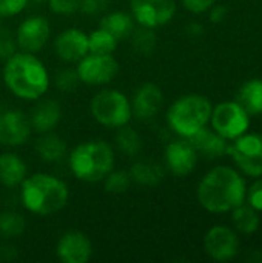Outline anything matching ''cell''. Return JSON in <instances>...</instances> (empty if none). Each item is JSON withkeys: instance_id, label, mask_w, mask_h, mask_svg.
Wrapping results in <instances>:
<instances>
[{"instance_id": "1", "label": "cell", "mask_w": 262, "mask_h": 263, "mask_svg": "<svg viewBox=\"0 0 262 263\" xmlns=\"http://www.w3.org/2000/svg\"><path fill=\"white\" fill-rule=\"evenodd\" d=\"M3 82L8 91L20 100L37 102L51 85L45 63L31 52L17 51L5 60Z\"/></svg>"}, {"instance_id": "2", "label": "cell", "mask_w": 262, "mask_h": 263, "mask_svg": "<svg viewBox=\"0 0 262 263\" xmlns=\"http://www.w3.org/2000/svg\"><path fill=\"white\" fill-rule=\"evenodd\" d=\"M20 200L28 213L48 217L68 205L69 190L62 179L49 173H36L26 176L20 183Z\"/></svg>"}, {"instance_id": "3", "label": "cell", "mask_w": 262, "mask_h": 263, "mask_svg": "<svg viewBox=\"0 0 262 263\" xmlns=\"http://www.w3.org/2000/svg\"><path fill=\"white\" fill-rule=\"evenodd\" d=\"M246 183L241 176L227 166L213 168L198 186V200L210 213H225L242 205Z\"/></svg>"}, {"instance_id": "4", "label": "cell", "mask_w": 262, "mask_h": 263, "mask_svg": "<svg viewBox=\"0 0 262 263\" xmlns=\"http://www.w3.org/2000/svg\"><path fill=\"white\" fill-rule=\"evenodd\" d=\"M114 149L105 140H86L76 145L68 154L71 174L85 183H97L114 170Z\"/></svg>"}, {"instance_id": "5", "label": "cell", "mask_w": 262, "mask_h": 263, "mask_svg": "<svg viewBox=\"0 0 262 263\" xmlns=\"http://www.w3.org/2000/svg\"><path fill=\"white\" fill-rule=\"evenodd\" d=\"M212 116V105L210 100L202 96H184L171 103L167 112L168 126L179 134L181 137L187 139L193 136L196 131L204 128Z\"/></svg>"}, {"instance_id": "6", "label": "cell", "mask_w": 262, "mask_h": 263, "mask_svg": "<svg viewBox=\"0 0 262 263\" xmlns=\"http://www.w3.org/2000/svg\"><path fill=\"white\" fill-rule=\"evenodd\" d=\"M90 112L99 125L111 129L125 126L133 119L130 97L114 88L96 92L90 102Z\"/></svg>"}, {"instance_id": "7", "label": "cell", "mask_w": 262, "mask_h": 263, "mask_svg": "<svg viewBox=\"0 0 262 263\" xmlns=\"http://www.w3.org/2000/svg\"><path fill=\"white\" fill-rule=\"evenodd\" d=\"M80 83L88 86L108 85L119 72V62L113 54L88 52L77 62L76 66Z\"/></svg>"}, {"instance_id": "8", "label": "cell", "mask_w": 262, "mask_h": 263, "mask_svg": "<svg viewBox=\"0 0 262 263\" xmlns=\"http://www.w3.org/2000/svg\"><path fill=\"white\" fill-rule=\"evenodd\" d=\"M130 12L139 26L156 29L176 14V0H130Z\"/></svg>"}, {"instance_id": "9", "label": "cell", "mask_w": 262, "mask_h": 263, "mask_svg": "<svg viewBox=\"0 0 262 263\" xmlns=\"http://www.w3.org/2000/svg\"><path fill=\"white\" fill-rule=\"evenodd\" d=\"M14 37L20 51L36 54L48 43L51 37V25L43 15H29L17 26Z\"/></svg>"}, {"instance_id": "10", "label": "cell", "mask_w": 262, "mask_h": 263, "mask_svg": "<svg viewBox=\"0 0 262 263\" xmlns=\"http://www.w3.org/2000/svg\"><path fill=\"white\" fill-rule=\"evenodd\" d=\"M210 117L215 131L224 139H236L249 128V114L238 103H221Z\"/></svg>"}, {"instance_id": "11", "label": "cell", "mask_w": 262, "mask_h": 263, "mask_svg": "<svg viewBox=\"0 0 262 263\" xmlns=\"http://www.w3.org/2000/svg\"><path fill=\"white\" fill-rule=\"evenodd\" d=\"M238 166L249 176H262V137L250 134L239 136L233 146L227 148Z\"/></svg>"}, {"instance_id": "12", "label": "cell", "mask_w": 262, "mask_h": 263, "mask_svg": "<svg viewBox=\"0 0 262 263\" xmlns=\"http://www.w3.org/2000/svg\"><path fill=\"white\" fill-rule=\"evenodd\" d=\"M29 117L20 109H5L0 112V145L22 146L31 137Z\"/></svg>"}, {"instance_id": "13", "label": "cell", "mask_w": 262, "mask_h": 263, "mask_svg": "<svg viewBox=\"0 0 262 263\" xmlns=\"http://www.w3.org/2000/svg\"><path fill=\"white\" fill-rule=\"evenodd\" d=\"M56 256L62 263H86L93 257V243L82 231H68L57 240Z\"/></svg>"}, {"instance_id": "14", "label": "cell", "mask_w": 262, "mask_h": 263, "mask_svg": "<svg viewBox=\"0 0 262 263\" xmlns=\"http://www.w3.org/2000/svg\"><path fill=\"white\" fill-rule=\"evenodd\" d=\"M131 100V111L133 117L137 120L147 122L154 119L164 105V94L162 89L151 82L142 83L136 91Z\"/></svg>"}, {"instance_id": "15", "label": "cell", "mask_w": 262, "mask_h": 263, "mask_svg": "<svg viewBox=\"0 0 262 263\" xmlns=\"http://www.w3.org/2000/svg\"><path fill=\"white\" fill-rule=\"evenodd\" d=\"M54 52L62 62L77 63L90 52L88 34L79 28H68L62 31L54 39Z\"/></svg>"}, {"instance_id": "16", "label": "cell", "mask_w": 262, "mask_h": 263, "mask_svg": "<svg viewBox=\"0 0 262 263\" xmlns=\"http://www.w3.org/2000/svg\"><path fill=\"white\" fill-rule=\"evenodd\" d=\"M198 162V151L187 140L170 142L165 148V165L174 176L190 174Z\"/></svg>"}, {"instance_id": "17", "label": "cell", "mask_w": 262, "mask_h": 263, "mask_svg": "<svg viewBox=\"0 0 262 263\" xmlns=\"http://www.w3.org/2000/svg\"><path fill=\"white\" fill-rule=\"evenodd\" d=\"M238 245L239 243L236 234L225 227L212 228L204 239V247L207 254L218 262H225L233 259L238 253Z\"/></svg>"}, {"instance_id": "18", "label": "cell", "mask_w": 262, "mask_h": 263, "mask_svg": "<svg viewBox=\"0 0 262 263\" xmlns=\"http://www.w3.org/2000/svg\"><path fill=\"white\" fill-rule=\"evenodd\" d=\"M28 117L34 133H51L62 120V106L56 99H39Z\"/></svg>"}, {"instance_id": "19", "label": "cell", "mask_w": 262, "mask_h": 263, "mask_svg": "<svg viewBox=\"0 0 262 263\" xmlns=\"http://www.w3.org/2000/svg\"><path fill=\"white\" fill-rule=\"evenodd\" d=\"M28 176V168L23 159L14 153L0 154V185L5 188H15Z\"/></svg>"}, {"instance_id": "20", "label": "cell", "mask_w": 262, "mask_h": 263, "mask_svg": "<svg viewBox=\"0 0 262 263\" xmlns=\"http://www.w3.org/2000/svg\"><path fill=\"white\" fill-rule=\"evenodd\" d=\"M187 140L195 146L198 153H202L207 157H221L227 153V143L222 136L208 131L205 126L196 131L193 136L187 137Z\"/></svg>"}, {"instance_id": "21", "label": "cell", "mask_w": 262, "mask_h": 263, "mask_svg": "<svg viewBox=\"0 0 262 263\" xmlns=\"http://www.w3.org/2000/svg\"><path fill=\"white\" fill-rule=\"evenodd\" d=\"M128 174L131 177V182L141 186H158L164 180V168L161 166V163L150 159L134 162Z\"/></svg>"}, {"instance_id": "22", "label": "cell", "mask_w": 262, "mask_h": 263, "mask_svg": "<svg viewBox=\"0 0 262 263\" xmlns=\"http://www.w3.org/2000/svg\"><path fill=\"white\" fill-rule=\"evenodd\" d=\"M34 149L36 154L40 157V160H43L45 163H56L65 157L66 143L63 142L62 137H59L51 131V133L40 134V137L34 143Z\"/></svg>"}, {"instance_id": "23", "label": "cell", "mask_w": 262, "mask_h": 263, "mask_svg": "<svg viewBox=\"0 0 262 263\" xmlns=\"http://www.w3.org/2000/svg\"><path fill=\"white\" fill-rule=\"evenodd\" d=\"M100 28L107 29L110 34H113L119 42L124 39H130L131 32L136 28V22L131 15V12L125 11H113L105 14L100 18Z\"/></svg>"}, {"instance_id": "24", "label": "cell", "mask_w": 262, "mask_h": 263, "mask_svg": "<svg viewBox=\"0 0 262 263\" xmlns=\"http://www.w3.org/2000/svg\"><path fill=\"white\" fill-rule=\"evenodd\" d=\"M247 114L256 116L262 112V82L261 80H250L247 82L238 94L236 102Z\"/></svg>"}, {"instance_id": "25", "label": "cell", "mask_w": 262, "mask_h": 263, "mask_svg": "<svg viewBox=\"0 0 262 263\" xmlns=\"http://www.w3.org/2000/svg\"><path fill=\"white\" fill-rule=\"evenodd\" d=\"M114 143H116V148L128 156V157H134L139 154L141 148H142V139H141V134L128 125L125 126H120L117 128L116 131V137H114Z\"/></svg>"}, {"instance_id": "26", "label": "cell", "mask_w": 262, "mask_h": 263, "mask_svg": "<svg viewBox=\"0 0 262 263\" xmlns=\"http://www.w3.org/2000/svg\"><path fill=\"white\" fill-rule=\"evenodd\" d=\"M131 48L139 55H151L156 49V34L154 29L145 28V26H136L134 31L130 35Z\"/></svg>"}, {"instance_id": "27", "label": "cell", "mask_w": 262, "mask_h": 263, "mask_svg": "<svg viewBox=\"0 0 262 263\" xmlns=\"http://www.w3.org/2000/svg\"><path fill=\"white\" fill-rule=\"evenodd\" d=\"M26 230V220L20 213L6 210L0 213V237L15 239Z\"/></svg>"}, {"instance_id": "28", "label": "cell", "mask_w": 262, "mask_h": 263, "mask_svg": "<svg viewBox=\"0 0 262 263\" xmlns=\"http://www.w3.org/2000/svg\"><path fill=\"white\" fill-rule=\"evenodd\" d=\"M119 40L103 28H97L88 34V49L94 54H113L117 49Z\"/></svg>"}, {"instance_id": "29", "label": "cell", "mask_w": 262, "mask_h": 263, "mask_svg": "<svg viewBox=\"0 0 262 263\" xmlns=\"http://www.w3.org/2000/svg\"><path fill=\"white\" fill-rule=\"evenodd\" d=\"M102 182H103L105 191L108 194H114V196L125 194L133 185L128 171H124V170H111Z\"/></svg>"}, {"instance_id": "30", "label": "cell", "mask_w": 262, "mask_h": 263, "mask_svg": "<svg viewBox=\"0 0 262 263\" xmlns=\"http://www.w3.org/2000/svg\"><path fill=\"white\" fill-rule=\"evenodd\" d=\"M233 222L236 228L246 234L255 233L259 227V217L252 206H236L233 213Z\"/></svg>"}, {"instance_id": "31", "label": "cell", "mask_w": 262, "mask_h": 263, "mask_svg": "<svg viewBox=\"0 0 262 263\" xmlns=\"http://www.w3.org/2000/svg\"><path fill=\"white\" fill-rule=\"evenodd\" d=\"M79 83L80 80L77 77L76 69H62L54 77V85L62 92H73L79 86Z\"/></svg>"}, {"instance_id": "32", "label": "cell", "mask_w": 262, "mask_h": 263, "mask_svg": "<svg viewBox=\"0 0 262 263\" xmlns=\"http://www.w3.org/2000/svg\"><path fill=\"white\" fill-rule=\"evenodd\" d=\"M46 3L56 15H73L79 11V0H48Z\"/></svg>"}, {"instance_id": "33", "label": "cell", "mask_w": 262, "mask_h": 263, "mask_svg": "<svg viewBox=\"0 0 262 263\" xmlns=\"http://www.w3.org/2000/svg\"><path fill=\"white\" fill-rule=\"evenodd\" d=\"M17 43H15V37L9 32L2 29L0 31V59L6 60L9 59L12 54L17 52Z\"/></svg>"}, {"instance_id": "34", "label": "cell", "mask_w": 262, "mask_h": 263, "mask_svg": "<svg viewBox=\"0 0 262 263\" xmlns=\"http://www.w3.org/2000/svg\"><path fill=\"white\" fill-rule=\"evenodd\" d=\"M29 0H0V17H14L25 11Z\"/></svg>"}, {"instance_id": "35", "label": "cell", "mask_w": 262, "mask_h": 263, "mask_svg": "<svg viewBox=\"0 0 262 263\" xmlns=\"http://www.w3.org/2000/svg\"><path fill=\"white\" fill-rule=\"evenodd\" d=\"M111 0H79V11L85 15H97L107 9Z\"/></svg>"}, {"instance_id": "36", "label": "cell", "mask_w": 262, "mask_h": 263, "mask_svg": "<svg viewBox=\"0 0 262 263\" xmlns=\"http://www.w3.org/2000/svg\"><path fill=\"white\" fill-rule=\"evenodd\" d=\"M213 3H215V0H182L184 8L193 14H201V12L207 11L208 8H212Z\"/></svg>"}, {"instance_id": "37", "label": "cell", "mask_w": 262, "mask_h": 263, "mask_svg": "<svg viewBox=\"0 0 262 263\" xmlns=\"http://www.w3.org/2000/svg\"><path fill=\"white\" fill-rule=\"evenodd\" d=\"M249 202H250L252 208L262 211V179L252 185V188L249 191Z\"/></svg>"}, {"instance_id": "38", "label": "cell", "mask_w": 262, "mask_h": 263, "mask_svg": "<svg viewBox=\"0 0 262 263\" xmlns=\"http://www.w3.org/2000/svg\"><path fill=\"white\" fill-rule=\"evenodd\" d=\"M225 14H227V8L225 6H215L213 9H212V12H210V20L213 22V23H219V22H222L224 20V17H225Z\"/></svg>"}, {"instance_id": "39", "label": "cell", "mask_w": 262, "mask_h": 263, "mask_svg": "<svg viewBox=\"0 0 262 263\" xmlns=\"http://www.w3.org/2000/svg\"><path fill=\"white\" fill-rule=\"evenodd\" d=\"M32 2H36V3H46L48 0H32Z\"/></svg>"}, {"instance_id": "40", "label": "cell", "mask_w": 262, "mask_h": 263, "mask_svg": "<svg viewBox=\"0 0 262 263\" xmlns=\"http://www.w3.org/2000/svg\"><path fill=\"white\" fill-rule=\"evenodd\" d=\"M0 31H2V26H0Z\"/></svg>"}]
</instances>
